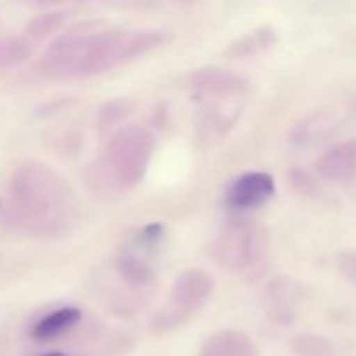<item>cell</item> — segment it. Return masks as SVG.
<instances>
[{"label": "cell", "instance_id": "6da1fadb", "mask_svg": "<svg viewBox=\"0 0 356 356\" xmlns=\"http://www.w3.org/2000/svg\"><path fill=\"white\" fill-rule=\"evenodd\" d=\"M169 40L170 35L160 30L111 28L66 33L45 49L38 68L49 79H87L156 51Z\"/></svg>", "mask_w": 356, "mask_h": 356}, {"label": "cell", "instance_id": "7a4b0ae2", "mask_svg": "<svg viewBox=\"0 0 356 356\" xmlns=\"http://www.w3.org/2000/svg\"><path fill=\"white\" fill-rule=\"evenodd\" d=\"M73 193L59 170L38 160L14 167L7 184V218L35 238H58L73 222Z\"/></svg>", "mask_w": 356, "mask_h": 356}, {"label": "cell", "instance_id": "3957f363", "mask_svg": "<svg viewBox=\"0 0 356 356\" xmlns=\"http://www.w3.org/2000/svg\"><path fill=\"white\" fill-rule=\"evenodd\" d=\"M155 153V136L139 124L122 125L104 149V167L111 183L120 190H132L145 179Z\"/></svg>", "mask_w": 356, "mask_h": 356}, {"label": "cell", "instance_id": "277c9868", "mask_svg": "<svg viewBox=\"0 0 356 356\" xmlns=\"http://www.w3.org/2000/svg\"><path fill=\"white\" fill-rule=\"evenodd\" d=\"M270 233L266 226L252 219H236L222 226L216 236L212 254L232 271H247L257 266L268 252Z\"/></svg>", "mask_w": 356, "mask_h": 356}, {"label": "cell", "instance_id": "5b68a950", "mask_svg": "<svg viewBox=\"0 0 356 356\" xmlns=\"http://www.w3.org/2000/svg\"><path fill=\"white\" fill-rule=\"evenodd\" d=\"M214 287V277L209 271L200 268L184 270L174 280L169 301L153 320V329L159 332H167L186 322L211 299Z\"/></svg>", "mask_w": 356, "mask_h": 356}, {"label": "cell", "instance_id": "8992f818", "mask_svg": "<svg viewBox=\"0 0 356 356\" xmlns=\"http://www.w3.org/2000/svg\"><path fill=\"white\" fill-rule=\"evenodd\" d=\"M163 240H165V228L159 222L139 229L131 245L120 250L115 261L118 277L132 287L148 285L155 277V256Z\"/></svg>", "mask_w": 356, "mask_h": 356}, {"label": "cell", "instance_id": "52a82bcc", "mask_svg": "<svg viewBox=\"0 0 356 356\" xmlns=\"http://www.w3.org/2000/svg\"><path fill=\"white\" fill-rule=\"evenodd\" d=\"M277 184L271 174L254 172L242 174L236 177L226 193V204L236 211H247V209H256L270 202L275 197Z\"/></svg>", "mask_w": 356, "mask_h": 356}, {"label": "cell", "instance_id": "ba28073f", "mask_svg": "<svg viewBox=\"0 0 356 356\" xmlns=\"http://www.w3.org/2000/svg\"><path fill=\"white\" fill-rule=\"evenodd\" d=\"M186 83L190 89L207 96L226 97L238 96L249 89V79L242 73L221 66H204L188 75Z\"/></svg>", "mask_w": 356, "mask_h": 356}, {"label": "cell", "instance_id": "9c48e42d", "mask_svg": "<svg viewBox=\"0 0 356 356\" xmlns=\"http://www.w3.org/2000/svg\"><path fill=\"white\" fill-rule=\"evenodd\" d=\"M266 299L273 318L291 320L305 299V289L292 278L278 277L268 285Z\"/></svg>", "mask_w": 356, "mask_h": 356}, {"label": "cell", "instance_id": "30bf717a", "mask_svg": "<svg viewBox=\"0 0 356 356\" xmlns=\"http://www.w3.org/2000/svg\"><path fill=\"white\" fill-rule=\"evenodd\" d=\"M316 170L323 179L348 181L356 176V139L341 143L323 153L316 162Z\"/></svg>", "mask_w": 356, "mask_h": 356}, {"label": "cell", "instance_id": "8fae6325", "mask_svg": "<svg viewBox=\"0 0 356 356\" xmlns=\"http://www.w3.org/2000/svg\"><path fill=\"white\" fill-rule=\"evenodd\" d=\"M200 356H259V348L242 330L226 329L205 341Z\"/></svg>", "mask_w": 356, "mask_h": 356}, {"label": "cell", "instance_id": "7c38bea8", "mask_svg": "<svg viewBox=\"0 0 356 356\" xmlns=\"http://www.w3.org/2000/svg\"><path fill=\"white\" fill-rule=\"evenodd\" d=\"M82 320V312L75 306H63L42 316L31 327L30 336L38 343H47V341L58 339L63 334L70 332L76 323Z\"/></svg>", "mask_w": 356, "mask_h": 356}, {"label": "cell", "instance_id": "4fadbf2b", "mask_svg": "<svg viewBox=\"0 0 356 356\" xmlns=\"http://www.w3.org/2000/svg\"><path fill=\"white\" fill-rule=\"evenodd\" d=\"M277 40L278 37L277 33H275L273 28L259 26L257 30L250 31V33L233 40L232 44H229V47L225 51V54L226 58L233 59L250 58V56H256L259 54V52H264L270 47H273V45L277 44Z\"/></svg>", "mask_w": 356, "mask_h": 356}, {"label": "cell", "instance_id": "5bb4252c", "mask_svg": "<svg viewBox=\"0 0 356 356\" xmlns=\"http://www.w3.org/2000/svg\"><path fill=\"white\" fill-rule=\"evenodd\" d=\"M33 52V42L23 37H3L0 38V68H10L26 61Z\"/></svg>", "mask_w": 356, "mask_h": 356}, {"label": "cell", "instance_id": "9a60e30c", "mask_svg": "<svg viewBox=\"0 0 356 356\" xmlns=\"http://www.w3.org/2000/svg\"><path fill=\"white\" fill-rule=\"evenodd\" d=\"M68 19V13L66 10H49V13L40 14V16L33 17L26 26V37L31 42L42 40V38L49 37L54 33L56 30L63 26Z\"/></svg>", "mask_w": 356, "mask_h": 356}, {"label": "cell", "instance_id": "2e32d148", "mask_svg": "<svg viewBox=\"0 0 356 356\" xmlns=\"http://www.w3.org/2000/svg\"><path fill=\"white\" fill-rule=\"evenodd\" d=\"M298 356H334V348L325 337L316 334H299L291 343Z\"/></svg>", "mask_w": 356, "mask_h": 356}, {"label": "cell", "instance_id": "e0dca14e", "mask_svg": "<svg viewBox=\"0 0 356 356\" xmlns=\"http://www.w3.org/2000/svg\"><path fill=\"white\" fill-rule=\"evenodd\" d=\"M132 113V103L127 99H113L104 104L99 110L97 117V125L103 131L117 127L118 124L125 122V118Z\"/></svg>", "mask_w": 356, "mask_h": 356}, {"label": "cell", "instance_id": "ac0fdd59", "mask_svg": "<svg viewBox=\"0 0 356 356\" xmlns=\"http://www.w3.org/2000/svg\"><path fill=\"white\" fill-rule=\"evenodd\" d=\"M337 266H339L341 273H343L351 284L356 285V250H353V252L341 254L339 259H337Z\"/></svg>", "mask_w": 356, "mask_h": 356}, {"label": "cell", "instance_id": "d6986e66", "mask_svg": "<svg viewBox=\"0 0 356 356\" xmlns=\"http://www.w3.org/2000/svg\"><path fill=\"white\" fill-rule=\"evenodd\" d=\"M38 356H68V355L61 353V351H49V353H42V355H38Z\"/></svg>", "mask_w": 356, "mask_h": 356}]
</instances>
